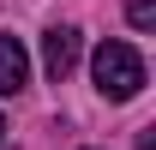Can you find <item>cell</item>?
I'll list each match as a JSON object with an SVG mask.
<instances>
[{
	"label": "cell",
	"instance_id": "6",
	"mask_svg": "<svg viewBox=\"0 0 156 150\" xmlns=\"http://www.w3.org/2000/svg\"><path fill=\"white\" fill-rule=\"evenodd\" d=\"M0 132H6V126H0Z\"/></svg>",
	"mask_w": 156,
	"mask_h": 150
},
{
	"label": "cell",
	"instance_id": "3",
	"mask_svg": "<svg viewBox=\"0 0 156 150\" xmlns=\"http://www.w3.org/2000/svg\"><path fill=\"white\" fill-rule=\"evenodd\" d=\"M30 84V54L18 36H0V96H18Z\"/></svg>",
	"mask_w": 156,
	"mask_h": 150
},
{
	"label": "cell",
	"instance_id": "2",
	"mask_svg": "<svg viewBox=\"0 0 156 150\" xmlns=\"http://www.w3.org/2000/svg\"><path fill=\"white\" fill-rule=\"evenodd\" d=\"M42 66H48V78H54V84L78 66V30H72V24H54V30L42 36Z\"/></svg>",
	"mask_w": 156,
	"mask_h": 150
},
{
	"label": "cell",
	"instance_id": "1",
	"mask_svg": "<svg viewBox=\"0 0 156 150\" xmlns=\"http://www.w3.org/2000/svg\"><path fill=\"white\" fill-rule=\"evenodd\" d=\"M90 78H96V90L108 102H132L144 90V54H138L132 42H102L96 54H90Z\"/></svg>",
	"mask_w": 156,
	"mask_h": 150
},
{
	"label": "cell",
	"instance_id": "4",
	"mask_svg": "<svg viewBox=\"0 0 156 150\" xmlns=\"http://www.w3.org/2000/svg\"><path fill=\"white\" fill-rule=\"evenodd\" d=\"M126 18H132L138 30H150V24H156V6H150V0H132V12H126Z\"/></svg>",
	"mask_w": 156,
	"mask_h": 150
},
{
	"label": "cell",
	"instance_id": "5",
	"mask_svg": "<svg viewBox=\"0 0 156 150\" xmlns=\"http://www.w3.org/2000/svg\"><path fill=\"white\" fill-rule=\"evenodd\" d=\"M138 150H156V126H144V132H138Z\"/></svg>",
	"mask_w": 156,
	"mask_h": 150
}]
</instances>
